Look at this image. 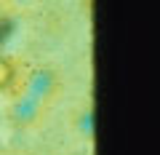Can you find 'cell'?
<instances>
[{
	"instance_id": "cell-2",
	"label": "cell",
	"mask_w": 160,
	"mask_h": 155,
	"mask_svg": "<svg viewBox=\"0 0 160 155\" xmlns=\"http://www.w3.org/2000/svg\"><path fill=\"white\" fill-rule=\"evenodd\" d=\"M16 80V67H13L11 59L0 56V88H11Z\"/></svg>"
},
{
	"instance_id": "cell-4",
	"label": "cell",
	"mask_w": 160,
	"mask_h": 155,
	"mask_svg": "<svg viewBox=\"0 0 160 155\" xmlns=\"http://www.w3.org/2000/svg\"><path fill=\"white\" fill-rule=\"evenodd\" d=\"M13 3H19V6H32L35 0H13Z\"/></svg>"
},
{
	"instance_id": "cell-3",
	"label": "cell",
	"mask_w": 160,
	"mask_h": 155,
	"mask_svg": "<svg viewBox=\"0 0 160 155\" xmlns=\"http://www.w3.org/2000/svg\"><path fill=\"white\" fill-rule=\"evenodd\" d=\"M8 29H11V19H8L6 8H3V3H0V43H3V38L8 35Z\"/></svg>"
},
{
	"instance_id": "cell-1",
	"label": "cell",
	"mask_w": 160,
	"mask_h": 155,
	"mask_svg": "<svg viewBox=\"0 0 160 155\" xmlns=\"http://www.w3.org/2000/svg\"><path fill=\"white\" fill-rule=\"evenodd\" d=\"M56 91H59V78L51 70H38V72H32V78L24 83V88L19 91L16 102L11 107V121L19 128L32 126L40 115L48 110V104L53 102Z\"/></svg>"
}]
</instances>
